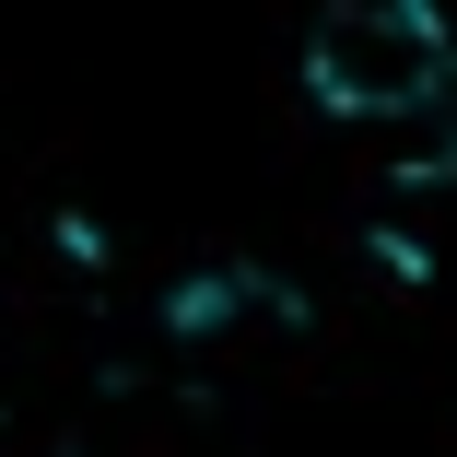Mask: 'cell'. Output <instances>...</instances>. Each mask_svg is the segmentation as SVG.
Returning <instances> with one entry per match:
<instances>
[{
  "mask_svg": "<svg viewBox=\"0 0 457 457\" xmlns=\"http://www.w3.org/2000/svg\"><path fill=\"white\" fill-rule=\"evenodd\" d=\"M445 12L434 0H328L317 36H305V95L328 118H411L445 95Z\"/></svg>",
  "mask_w": 457,
  "mask_h": 457,
  "instance_id": "obj_1",
  "label": "cell"
}]
</instances>
